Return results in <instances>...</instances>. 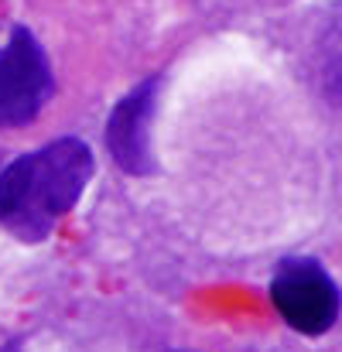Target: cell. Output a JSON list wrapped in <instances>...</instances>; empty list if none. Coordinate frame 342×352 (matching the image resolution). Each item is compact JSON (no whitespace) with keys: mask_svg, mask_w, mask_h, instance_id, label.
<instances>
[{"mask_svg":"<svg viewBox=\"0 0 342 352\" xmlns=\"http://www.w3.org/2000/svg\"><path fill=\"white\" fill-rule=\"evenodd\" d=\"M3 352H21V349H17V346H7V349H3Z\"/></svg>","mask_w":342,"mask_h":352,"instance_id":"5","label":"cell"},{"mask_svg":"<svg viewBox=\"0 0 342 352\" xmlns=\"http://www.w3.org/2000/svg\"><path fill=\"white\" fill-rule=\"evenodd\" d=\"M93 168V151L79 137H58L21 154L0 175V226L24 243L45 239L83 199Z\"/></svg>","mask_w":342,"mask_h":352,"instance_id":"1","label":"cell"},{"mask_svg":"<svg viewBox=\"0 0 342 352\" xmlns=\"http://www.w3.org/2000/svg\"><path fill=\"white\" fill-rule=\"evenodd\" d=\"M52 96V65L28 28H14L0 45V126H21Z\"/></svg>","mask_w":342,"mask_h":352,"instance_id":"2","label":"cell"},{"mask_svg":"<svg viewBox=\"0 0 342 352\" xmlns=\"http://www.w3.org/2000/svg\"><path fill=\"white\" fill-rule=\"evenodd\" d=\"M158 86H161L158 76L133 86L116 103L110 123H107L110 154L130 175H147L154 168V161H151V117H154V103H158Z\"/></svg>","mask_w":342,"mask_h":352,"instance_id":"4","label":"cell"},{"mask_svg":"<svg viewBox=\"0 0 342 352\" xmlns=\"http://www.w3.org/2000/svg\"><path fill=\"white\" fill-rule=\"evenodd\" d=\"M270 301L301 336H322L339 318L336 280L315 260H284L270 280Z\"/></svg>","mask_w":342,"mask_h":352,"instance_id":"3","label":"cell"}]
</instances>
